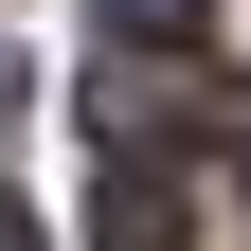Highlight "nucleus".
Wrapping results in <instances>:
<instances>
[{"instance_id": "1", "label": "nucleus", "mask_w": 251, "mask_h": 251, "mask_svg": "<svg viewBox=\"0 0 251 251\" xmlns=\"http://www.w3.org/2000/svg\"><path fill=\"white\" fill-rule=\"evenodd\" d=\"M198 233V215L162 198V162H144V144H108V198H90V251H179Z\"/></svg>"}, {"instance_id": "2", "label": "nucleus", "mask_w": 251, "mask_h": 251, "mask_svg": "<svg viewBox=\"0 0 251 251\" xmlns=\"http://www.w3.org/2000/svg\"><path fill=\"white\" fill-rule=\"evenodd\" d=\"M90 18H108V54H198L215 36V0H90Z\"/></svg>"}, {"instance_id": "3", "label": "nucleus", "mask_w": 251, "mask_h": 251, "mask_svg": "<svg viewBox=\"0 0 251 251\" xmlns=\"http://www.w3.org/2000/svg\"><path fill=\"white\" fill-rule=\"evenodd\" d=\"M0 251H54V233H36V215H18V198H0Z\"/></svg>"}, {"instance_id": "4", "label": "nucleus", "mask_w": 251, "mask_h": 251, "mask_svg": "<svg viewBox=\"0 0 251 251\" xmlns=\"http://www.w3.org/2000/svg\"><path fill=\"white\" fill-rule=\"evenodd\" d=\"M233 198H251V144H233Z\"/></svg>"}]
</instances>
